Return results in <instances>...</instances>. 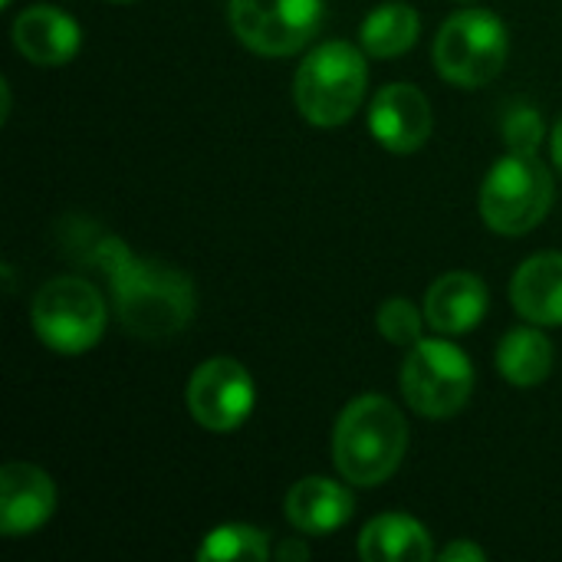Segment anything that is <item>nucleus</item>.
Here are the masks:
<instances>
[{
	"mask_svg": "<svg viewBox=\"0 0 562 562\" xmlns=\"http://www.w3.org/2000/svg\"><path fill=\"white\" fill-rule=\"evenodd\" d=\"M514 310L533 326H562V254L524 260L510 283Z\"/></svg>",
	"mask_w": 562,
	"mask_h": 562,
	"instance_id": "2eb2a0df",
	"label": "nucleus"
},
{
	"mask_svg": "<svg viewBox=\"0 0 562 562\" xmlns=\"http://www.w3.org/2000/svg\"><path fill=\"white\" fill-rule=\"evenodd\" d=\"M254 402V379L237 359H207L194 369L188 382V412L201 428L214 435L237 431L250 418Z\"/></svg>",
	"mask_w": 562,
	"mask_h": 562,
	"instance_id": "1a4fd4ad",
	"label": "nucleus"
},
{
	"mask_svg": "<svg viewBox=\"0 0 562 562\" xmlns=\"http://www.w3.org/2000/svg\"><path fill=\"white\" fill-rule=\"evenodd\" d=\"M79 23L53 3H33L13 20V46L33 66H66L79 53Z\"/></svg>",
	"mask_w": 562,
	"mask_h": 562,
	"instance_id": "f8f14e48",
	"label": "nucleus"
},
{
	"mask_svg": "<svg viewBox=\"0 0 562 562\" xmlns=\"http://www.w3.org/2000/svg\"><path fill=\"white\" fill-rule=\"evenodd\" d=\"M56 510V484L36 464L10 461L0 471V530L3 537H26L40 530Z\"/></svg>",
	"mask_w": 562,
	"mask_h": 562,
	"instance_id": "9b49d317",
	"label": "nucleus"
},
{
	"mask_svg": "<svg viewBox=\"0 0 562 562\" xmlns=\"http://www.w3.org/2000/svg\"><path fill=\"white\" fill-rule=\"evenodd\" d=\"M491 293L477 273L454 270L431 283L425 296V323L441 336H464L487 316Z\"/></svg>",
	"mask_w": 562,
	"mask_h": 562,
	"instance_id": "ddd939ff",
	"label": "nucleus"
},
{
	"mask_svg": "<svg viewBox=\"0 0 562 562\" xmlns=\"http://www.w3.org/2000/svg\"><path fill=\"white\" fill-rule=\"evenodd\" d=\"M553 175L537 155L510 151L494 161L481 188V217L504 237L533 231L553 207Z\"/></svg>",
	"mask_w": 562,
	"mask_h": 562,
	"instance_id": "20e7f679",
	"label": "nucleus"
},
{
	"mask_svg": "<svg viewBox=\"0 0 562 562\" xmlns=\"http://www.w3.org/2000/svg\"><path fill=\"white\" fill-rule=\"evenodd\" d=\"M270 557L267 533L247 524H224L204 533V543L198 550L201 562H260Z\"/></svg>",
	"mask_w": 562,
	"mask_h": 562,
	"instance_id": "6ab92c4d",
	"label": "nucleus"
},
{
	"mask_svg": "<svg viewBox=\"0 0 562 562\" xmlns=\"http://www.w3.org/2000/svg\"><path fill=\"white\" fill-rule=\"evenodd\" d=\"M553 165L562 171V119L557 122V128H553Z\"/></svg>",
	"mask_w": 562,
	"mask_h": 562,
	"instance_id": "b1692460",
	"label": "nucleus"
},
{
	"mask_svg": "<svg viewBox=\"0 0 562 562\" xmlns=\"http://www.w3.org/2000/svg\"><path fill=\"white\" fill-rule=\"evenodd\" d=\"M0 3H3V7H10V0H0Z\"/></svg>",
	"mask_w": 562,
	"mask_h": 562,
	"instance_id": "a878e982",
	"label": "nucleus"
},
{
	"mask_svg": "<svg viewBox=\"0 0 562 562\" xmlns=\"http://www.w3.org/2000/svg\"><path fill=\"white\" fill-rule=\"evenodd\" d=\"M375 326L379 333L395 342V346H415L422 339V310L405 300V296H392L379 306V316H375Z\"/></svg>",
	"mask_w": 562,
	"mask_h": 562,
	"instance_id": "aec40b11",
	"label": "nucleus"
},
{
	"mask_svg": "<svg viewBox=\"0 0 562 562\" xmlns=\"http://www.w3.org/2000/svg\"><path fill=\"white\" fill-rule=\"evenodd\" d=\"M310 557V550L303 547V543H283V547H277V560H306Z\"/></svg>",
	"mask_w": 562,
	"mask_h": 562,
	"instance_id": "5701e85b",
	"label": "nucleus"
},
{
	"mask_svg": "<svg viewBox=\"0 0 562 562\" xmlns=\"http://www.w3.org/2000/svg\"><path fill=\"white\" fill-rule=\"evenodd\" d=\"M359 557L366 562H428L435 547L428 530L408 514H382L359 533Z\"/></svg>",
	"mask_w": 562,
	"mask_h": 562,
	"instance_id": "dca6fc26",
	"label": "nucleus"
},
{
	"mask_svg": "<svg viewBox=\"0 0 562 562\" xmlns=\"http://www.w3.org/2000/svg\"><path fill=\"white\" fill-rule=\"evenodd\" d=\"M286 520L310 537H326L339 527H346L356 514V501L349 487L329 477H303L290 487L283 501Z\"/></svg>",
	"mask_w": 562,
	"mask_h": 562,
	"instance_id": "4468645a",
	"label": "nucleus"
},
{
	"mask_svg": "<svg viewBox=\"0 0 562 562\" xmlns=\"http://www.w3.org/2000/svg\"><path fill=\"white\" fill-rule=\"evenodd\" d=\"M33 329L59 356L89 352L105 333V300L86 277H53L33 296Z\"/></svg>",
	"mask_w": 562,
	"mask_h": 562,
	"instance_id": "423d86ee",
	"label": "nucleus"
},
{
	"mask_svg": "<svg viewBox=\"0 0 562 562\" xmlns=\"http://www.w3.org/2000/svg\"><path fill=\"white\" fill-rule=\"evenodd\" d=\"M372 138L395 155L418 151L431 135V102L412 82H389L369 102Z\"/></svg>",
	"mask_w": 562,
	"mask_h": 562,
	"instance_id": "9d476101",
	"label": "nucleus"
},
{
	"mask_svg": "<svg viewBox=\"0 0 562 562\" xmlns=\"http://www.w3.org/2000/svg\"><path fill=\"white\" fill-rule=\"evenodd\" d=\"M510 36L497 13L491 10H461L448 16L435 40V66L441 79L477 89L501 76L507 63Z\"/></svg>",
	"mask_w": 562,
	"mask_h": 562,
	"instance_id": "39448f33",
	"label": "nucleus"
},
{
	"mask_svg": "<svg viewBox=\"0 0 562 562\" xmlns=\"http://www.w3.org/2000/svg\"><path fill=\"white\" fill-rule=\"evenodd\" d=\"M95 263L105 267L115 313L125 326V333L138 339H168L181 329H188L198 293L184 270L168 267L161 260H142L125 250L115 237L95 240Z\"/></svg>",
	"mask_w": 562,
	"mask_h": 562,
	"instance_id": "f257e3e1",
	"label": "nucleus"
},
{
	"mask_svg": "<svg viewBox=\"0 0 562 562\" xmlns=\"http://www.w3.org/2000/svg\"><path fill=\"white\" fill-rule=\"evenodd\" d=\"M422 33V16L412 3L405 0H389L379 3L359 26V43L369 56L375 59H392L402 56L415 46Z\"/></svg>",
	"mask_w": 562,
	"mask_h": 562,
	"instance_id": "f3484780",
	"label": "nucleus"
},
{
	"mask_svg": "<svg viewBox=\"0 0 562 562\" xmlns=\"http://www.w3.org/2000/svg\"><path fill=\"white\" fill-rule=\"evenodd\" d=\"M438 560H445V562H461V560L484 562V560H487V553H484L481 547L468 543V540H458V543H448V547H445V550L438 553Z\"/></svg>",
	"mask_w": 562,
	"mask_h": 562,
	"instance_id": "4be33fe9",
	"label": "nucleus"
},
{
	"mask_svg": "<svg viewBox=\"0 0 562 562\" xmlns=\"http://www.w3.org/2000/svg\"><path fill=\"white\" fill-rule=\"evenodd\" d=\"M369 86V66L366 49H356L352 43L329 40L319 43L296 69L293 99L300 115L316 128H336L346 125Z\"/></svg>",
	"mask_w": 562,
	"mask_h": 562,
	"instance_id": "7ed1b4c3",
	"label": "nucleus"
},
{
	"mask_svg": "<svg viewBox=\"0 0 562 562\" xmlns=\"http://www.w3.org/2000/svg\"><path fill=\"white\" fill-rule=\"evenodd\" d=\"M408 448V425L385 395L352 398L333 435V464L346 484L379 487L385 484Z\"/></svg>",
	"mask_w": 562,
	"mask_h": 562,
	"instance_id": "f03ea898",
	"label": "nucleus"
},
{
	"mask_svg": "<svg viewBox=\"0 0 562 562\" xmlns=\"http://www.w3.org/2000/svg\"><path fill=\"white\" fill-rule=\"evenodd\" d=\"M402 392L418 415L451 418L474 392V366L448 339H418L402 366Z\"/></svg>",
	"mask_w": 562,
	"mask_h": 562,
	"instance_id": "0eeeda50",
	"label": "nucleus"
},
{
	"mask_svg": "<svg viewBox=\"0 0 562 562\" xmlns=\"http://www.w3.org/2000/svg\"><path fill=\"white\" fill-rule=\"evenodd\" d=\"M109 3H132V0H109Z\"/></svg>",
	"mask_w": 562,
	"mask_h": 562,
	"instance_id": "393cba45",
	"label": "nucleus"
},
{
	"mask_svg": "<svg viewBox=\"0 0 562 562\" xmlns=\"http://www.w3.org/2000/svg\"><path fill=\"white\" fill-rule=\"evenodd\" d=\"M234 36L260 56L300 53L323 23V0H227Z\"/></svg>",
	"mask_w": 562,
	"mask_h": 562,
	"instance_id": "6e6552de",
	"label": "nucleus"
},
{
	"mask_svg": "<svg viewBox=\"0 0 562 562\" xmlns=\"http://www.w3.org/2000/svg\"><path fill=\"white\" fill-rule=\"evenodd\" d=\"M543 119L537 109L530 105H517L507 112L504 119V142L510 151H520V155H537L540 142H543Z\"/></svg>",
	"mask_w": 562,
	"mask_h": 562,
	"instance_id": "412c9836",
	"label": "nucleus"
},
{
	"mask_svg": "<svg viewBox=\"0 0 562 562\" xmlns=\"http://www.w3.org/2000/svg\"><path fill=\"white\" fill-rule=\"evenodd\" d=\"M497 369L517 389L543 385L553 372V346L540 329L517 326L497 346Z\"/></svg>",
	"mask_w": 562,
	"mask_h": 562,
	"instance_id": "a211bd4d",
	"label": "nucleus"
}]
</instances>
